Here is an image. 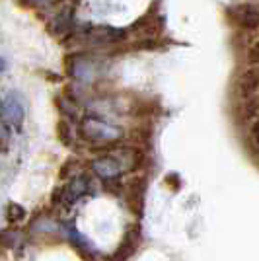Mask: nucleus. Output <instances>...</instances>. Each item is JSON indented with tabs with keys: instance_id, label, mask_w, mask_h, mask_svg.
<instances>
[{
	"instance_id": "obj_1",
	"label": "nucleus",
	"mask_w": 259,
	"mask_h": 261,
	"mask_svg": "<svg viewBox=\"0 0 259 261\" xmlns=\"http://www.w3.org/2000/svg\"><path fill=\"white\" fill-rule=\"evenodd\" d=\"M80 135L90 144H109L119 141L123 130L99 117H84L80 123Z\"/></svg>"
},
{
	"instance_id": "obj_2",
	"label": "nucleus",
	"mask_w": 259,
	"mask_h": 261,
	"mask_svg": "<svg viewBox=\"0 0 259 261\" xmlns=\"http://www.w3.org/2000/svg\"><path fill=\"white\" fill-rule=\"evenodd\" d=\"M129 168V156H123V152L106 154V156H99L92 162V172L99 175L101 179H115L121 174H125Z\"/></svg>"
},
{
	"instance_id": "obj_3",
	"label": "nucleus",
	"mask_w": 259,
	"mask_h": 261,
	"mask_svg": "<svg viewBox=\"0 0 259 261\" xmlns=\"http://www.w3.org/2000/svg\"><path fill=\"white\" fill-rule=\"evenodd\" d=\"M92 189V184L86 175H78L74 179H70L66 185H63L57 195H55V201L59 205H74L80 197H84Z\"/></svg>"
},
{
	"instance_id": "obj_4",
	"label": "nucleus",
	"mask_w": 259,
	"mask_h": 261,
	"mask_svg": "<svg viewBox=\"0 0 259 261\" xmlns=\"http://www.w3.org/2000/svg\"><path fill=\"white\" fill-rule=\"evenodd\" d=\"M0 117L8 121L10 125H16V127L22 125L23 117H25V108H23L22 99L16 94L0 96Z\"/></svg>"
},
{
	"instance_id": "obj_5",
	"label": "nucleus",
	"mask_w": 259,
	"mask_h": 261,
	"mask_svg": "<svg viewBox=\"0 0 259 261\" xmlns=\"http://www.w3.org/2000/svg\"><path fill=\"white\" fill-rule=\"evenodd\" d=\"M82 35L92 43H113L119 41L125 33L115 28H88L86 32H82Z\"/></svg>"
},
{
	"instance_id": "obj_6",
	"label": "nucleus",
	"mask_w": 259,
	"mask_h": 261,
	"mask_svg": "<svg viewBox=\"0 0 259 261\" xmlns=\"http://www.w3.org/2000/svg\"><path fill=\"white\" fill-rule=\"evenodd\" d=\"M70 72L78 80H92L94 78V63H90L84 57H76L74 63H70Z\"/></svg>"
},
{
	"instance_id": "obj_7",
	"label": "nucleus",
	"mask_w": 259,
	"mask_h": 261,
	"mask_svg": "<svg viewBox=\"0 0 259 261\" xmlns=\"http://www.w3.org/2000/svg\"><path fill=\"white\" fill-rule=\"evenodd\" d=\"M238 14V23L240 25H246V28H255L259 23V10L253 8V6H238L236 8Z\"/></svg>"
},
{
	"instance_id": "obj_8",
	"label": "nucleus",
	"mask_w": 259,
	"mask_h": 261,
	"mask_svg": "<svg viewBox=\"0 0 259 261\" xmlns=\"http://www.w3.org/2000/svg\"><path fill=\"white\" fill-rule=\"evenodd\" d=\"M10 144V130L4 125V121H0V150H6Z\"/></svg>"
},
{
	"instance_id": "obj_9",
	"label": "nucleus",
	"mask_w": 259,
	"mask_h": 261,
	"mask_svg": "<svg viewBox=\"0 0 259 261\" xmlns=\"http://www.w3.org/2000/svg\"><path fill=\"white\" fill-rule=\"evenodd\" d=\"M253 139H255V142L259 144V123L253 127Z\"/></svg>"
},
{
	"instance_id": "obj_10",
	"label": "nucleus",
	"mask_w": 259,
	"mask_h": 261,
	"mask_svg": "<svg viewBox=\"0 0 259 261\" xmlns=\"http://www.w3.org/2000/svg\"><path fill=\"white\" fill-rule=\"evenodd\" d=\"M2 70H6V59L0 57V72H2Z\"/></svg>"
},
{
	"instance_id": "obj_11",
	"label": "nucleus",
	"mask_w": 259,
	"mask_h": 261,
	"mask_svg": "<svg viewBox=\"0 0 259 261\" xmlns=\"http://www.w3.org/2000/svg\"><path fill=\"white\" fill-rule=\"evenodd\" d=\"M28 2H32V4H45V2H49V0H28Z\"/></svg>"
}]
</instances>
